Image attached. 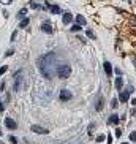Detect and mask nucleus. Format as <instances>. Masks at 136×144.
<instances>
[{
	"mask_svg": "<svg viewBox=\"0 0 136 144\" xmlns=\"http://www.w3.org/2000/svg\"><path fill=\"white\" fill-rule=\"evenodd\" d=\"M54 59H56V56H54L52 52L51 54H46V56H43L40 60H38V68H40V71H41V75L44 76V78H52V73H54Z\"/></svg>",
	"mask_w": 136,
	"mask_h": 144,
	"instance_id": "f257e3e1",
	"label": "nucleus"
},
{
	"mask_svg": "<svg viewBox=\"0 0 136 144\" xmlns=\"http://www.w3.org/2000/svg\"><path fill=\"white\" fill-rule=\"evenodd\" d=\"M56 71H57V75H59V78H68V76L71 75V67H70L68 63L59 65Z\"/></svg>",
	"mask_w": 136,
	"mask_h": 144,
	"instance_id": "f03ea898",
	"label": "nucleus"
},
{
	"mask_svg": "<svg viewBox=\"0 0 136 144\" xmlns=\"http://www.w3.org/2000/svg\"><path fill=\"white\" fill-rule=\"evenodd\" d=\"M21 87H22V71L19 70L14 75V86H13V89H14V92H18V90H21Z\"/></svg>",
	"mask_w": 136,
	"mask_h": 144,
	"instance_id": "7ed1b4c3",
	"label": "nucleus"
},
{
	"mask_svg": "<svg viewBox=\"0 0 136 144\" xmlns=\"http://www.w3.org/2000/svg\"><path fill=\"white\" fill-rule=\"evenodd\" d=\"M59 97H60V100H63V101H68V100L73 98V94L70 90H67V89H62L60 94H59Z\"/></svg>",
	"mask_w": 136,
	"mask_h": 144,
	"instance_id": "20e7f679",
	"label": "nucleus"
},
{
	"mask_svg": "<svg viewBox=\"0 0 136 144\" xmlns=\"http://www.w3.org/2000/svg\"><path fill=\"white\" fill-rule=\"evenodd\" d=\"M32 131H33V133H40V135H48L49 130L44 128V127H40V125H32Z\"/></svg>",
	"mask_w": 136,
	"mask_h": 144,
	"instance_id": "39448f33",
	"label": "nucleus"
},
{
	"mask_svg": "<svg viewBox=\"0 0 136 144\" xmlns=\"http://www.w3.org/2000/svg\"><path fill=\"white\" fill-rule=\"evenodd\" d=\"M62 22L65 24V25H68V24H71L73 22V14L70 11L63 13V16H62Z\"/></svg>",
	"mask_w": 136,
	"mask_h": 144,
	"instance_id": "423d86ee",
	"label": "nucleus"
},
{
	"mask_svg": "<svg viewBox=\"0 0 136 144\" xmlns=\"http://www.w3.org/2000/svg\"><path fill=\"white\" fill-rule=\"evenodd\" d=\"M5 125H6V128H10V130H16V128H18V124H16L11 117L5 119Z\"/></svg>",
	"mask_w": 136,
	"mask_h": 144,
	"instance_id": "0eeeda50",
	"label": "nucleus"
},
{
	"mask_svg": "<svg viewBox=\"0 0 136 144\" xmlns=\"http://www.w3.org/2000/svg\"><path fill=\"white\" fill-rule=\"evenodd\" d=\"M46 5H48V8H49V11L54 13V14H60L62 13L60 6H57V5H49V2H46Z\"/></svg>",
	"mask_w": 136,
	"mask_h": 144,
	"instance_id": "6e6552de",
	"label": "nucleus"
},
{
	"mask_svg": "<svg viewBox=\"0 0 136 144\" xmlns=\"http://www.w3.org/2000/svg\"><path fill=\"white\" fill-rule=\"evenodd\" d=\"M128 98H130V90H128V89H127V90H124V92H120V95H119V100H120L122 103L128 101Z\"/></svg>",
	"mask_w": 136,
	"mask_h": 144,
	"instance_id": "1a4fd4ad",
	"label": "nucleus"
},
{
	"mask_svg": "<svg viewBox=\"0 0 136 144\" xmlns=\"http://www.w3.org/2000/svg\"><path fill=\"white\" fill-rule=\"evenodd\" d=\"M103 68H105V71H106V75H108V76H111V75H112V65H111L109 62H105Z\"/></svg>",
	"mask_w": 136,
	"mask_h": 144,
	"instance_id": "9d476101",
	"label": "nucleus"
},
{
	"mask_svg": "<svg viewBox=\"0 0 136 144\" xmlns=\"http://www.w3.org/2000/svg\"><path fill=\"white\" fill-rule=\"evenodd\" d=\"M108 124H111V125H114V124H119V116H117V114H111L109 119H108Z\"/></svg>",
	"mask_w": 136,
	"mask_h": 144,
	"instance_id": "9b49d317",
	"label": "nucleus"
},
{
	"mask_svg": "<svg viewBox=\"0 0 136 144\" xmlns=\"http://www.w3.org/2000/svg\"><path fill=\"white\" fill-rule=\"evenodd\" d=\"M41 30L44 32V33L49 35V33H52V27H51L48 22H44V24H41Z\"/></svg>",
	"mask_w": 136,
	"mask_h": 144,
	"instance_id": "f8f14e48",
	"label": "nucleus"
},
{
	"mask_svg": "<svg viewBox=\"0 0 136 144\" xmlns=\"http://www.w3.org/2000/svg\"><path fill=\"white\" fill-rule=\"evenodd\" d=\"M114 86H116V89H117V90H122V87H124V81H122L120 76H119L117 79L114 81Z\"/></svg>",
	"mask_w": 136,
	"mask_h": 144,
	"instance_id": "ddd939ff",
	"label": "nucleus"
},
{
	"mask_svg": "<svg viewBox=\"0 0 136 144\" xmlns=\"http://www.w3.org/2000/svg\"><path fill=\"white\" fill-rule=\"evenodd\" d=\"M76 22H78V25H86V18H84L82 14H78L76 16Z\"/></svg>",
	"mask_w": 136,
	"mask_h": 144,
	"instance_id": "4468645a",
	"label": "nucleus"
},
{
	"mask_svg": "<svg viewBox=\"0 0 136 144\" xmlns=\"http://www.w3.org/2000/svg\"><path fill=\"white\" fill-rule=\"evenodd\" d=\"M29 22H30V21H29V18H24L22 21L19 22V27H22V29H24V27H27V25H29Z\"/></svg>",
	"mask_w": 136,
	"mask_h": 144,
	"instance_id": "2eb2a0df",
	"label": "nucleus"
},
{
	"mask_svg": "<svg viewBox=\"0 0 136 144\" xmlns=\"http://www.w3.org/2000/svg\"><path fill=\"white\" fill-rule=\"evenodd\" d=\"M101 108H103V98L100 97V100L97 101V111H101Z\"/></svg>",
	"mask_w": 136,
	"mask_h": 144,
	"instance_id": "dca6fc26",
	"label": "nucleus"
},
{
	"mask_svg": "<svg viewBox=\"0 0 136 144\" xmlns=\"http://www.w3.org/2000/svg\"><path fill=\"white\" fill-rule=\"evenodd\" d=\"M86 35H87L89 38H90V40H95V38H97V37H95V33H93L92 30H87V32H86Z\"/></svg>",
	"mask_w": 136,
	"mask_h": 144,
	"instance_id": "f3484780",
	"label": "nucleus"
},
{
	"mask_svg": "<svg viewBox=\"0 0 136 144\" xmlns=\"http://www.w3.org/2000/svg\"><path fill=\"white\" fill-rule=\"evenodd\" d=\"M25 14H27V10H25V8H22V10H21V11L18 13V18L21 19V18H22V16H25Z\"/></svg>",
	"mask_w": 136,
	"mask_h": 144,
	"instance_id": "a211bd4d",
	"label": "nucleus"
},
{
	"mask_svg": "<svg viewBox=\"0 0 136 144\" xmlns=\"http://www.w3.org/2000/svg\"><path fill=\"white\" fill-rule=\"evenodd\" d=\"M8 139H10V143H11V144H18V138H16V136H11V135H10Z\"/></svg>",
	"mask_w": 136,
	"mask_h": 144,
	"instance_id": "6ab92c4d",
	"label": "nucleus"
},
{
	"mask_svg": "<svg viewBox=\"0 0 136 144\" xmlns=\"http://www.w3.org/2000/svg\"><path fill=\"white\" fill-rule=\"evenodd\" d=\"M79 30H81V25H78V24L71 27V32H73V33H74V32H79Z\"/></svg>",
	"mask_w": 136,
	"mask_h": 144,
	"instance_id": "aec40b11",
	"label": "nucleus"
},
{
	"mask_svg": "<svg viewBox=\"0 0 136 144\" xmlns=\"http://www.w3.org/2000/svg\"><path fill=\"white\" fill-rule=\"evenodd\" d=\"M30 6H32V8H37V10H41V5L35 3V2H30Z\"/></svg>",
	"mask_w": 136,
	"mask_h": 144,
	"instance_id": "412c9836",
	"label": "nucleus"
},
{
	"mask_svg": "<svg viewBox=\"0 0 136 144\" xmlns=\"http://www.w3.org/2000/svg\"><path fill=\"white\" fill-rule=\"evenodd\" d=\"M130 141H136V131L130 133Z\"/></svg>",
	"mask_w": 136,
	"mask_h": 144,
	"instance_id": "4be33fe9",
	"label": "nucleus"
},
{
	"mask_svg": "<svg viewBox=\"0 0 136 144\" xmlns=\"http://www.w3.org/2000/svg\"><path fill=\"white\" fill-rule=\"evenodd\" d=\"M8 70V67L6 65H3V67H0V75H5V71Z\"/></svg>",
	"mask_w": 136,
	"mask_h": 144,
	"instance_id": "5701e85b",
	"label": "nucleus"
},
{
	"mask_svg": "<svg viewBox=\"0 0 136 144\" xmlns=\"http://www.w3.org/2000/svg\"><path fill=\"white\" fill-rule=\"evenodd\" d=\"M97 141H98V143L105 141V135H98V136H97Z\"/></svg>",
	"mask_w": 136,
	"mask_h": 144,
	"instance_id": "b1692460",
	"label": "nucleus"
},
{
	"mask_svg": "<svg viewBox=\"0 0 136 144\" xmlns=\"http://www.w3.org/2000/svg\"><path fill=\"white\" fill-rule=\"evenodd\" d=\"M111 106H112V108H116V106H117V100H116V98H114L112 101H111Z\"/></svg>",
	"mask_w": 136,
	"mask_h": 144,
	"instance_id": "393cba45",
	"label": "nucleus"
},
{
	"mask_svg": "<svg viewBox=\"0 0 136 144\" xmlns=\"http://www.w3.org/2000/svg\"><path fill=\"white\" fill-rule=\"evenodd\" d=\"M120 135H122V130H120V128H117V130H116V136L119 138V136H120Z\"/></svg>",
	"mask_w": 136,
	"mask_h": 144,
	"instance_id": "a878e982",
	"label": "nucleus"
},
{
	"mask_svg": "<svg viewBox=\"0 0 136 144\" xmlns=\"http://www.w3.org/2000/svg\"><path fill=\"white\" fill-rule=\"evenodd\" d=\"M0 2H2V3H3V5H8V3H11L13 0H0Z\"/></svg>",
	"mask_w": 136,
	"mask_h": 144,
	"instance_id": "bb28decb",
	"label": "nucleus"
},
{
	"mask_svg": "<svg viewBox=\"0 0 136 144\" xmlns=\"http://www.w3.org/2000/svg\"><path fill=\"white\" fill-rule=\"evenodd\" d=\"M3 108H5V106H3V103H0V113H3Z\"/></svg>",
	"mask_w": 136,
	"mask_h": 144,
	"instance_id": "cd10ccee",
	"label": "nucleus"
},
{
	"mask_svg": "<svg viewBox=\"0 0 136 144\" xmlns=\"http://www.w3.org/2000/svg\"><path fill=\"white\" fill-rule=\"evenodd\" d=\"M131 21H133L131 24H135V25H136V18H131Z\"/></svg>",
	"mask_w": 136,
	"mask_h": 144,
	"instance_id": "c85d7f7f",
	"label": "nucleus"
},
{
	"mask_svg": "<svg viewBox=\"0 0 136 144\" xmlns=\"http://www.w3.org/2000/svg\"><path fill=\"white\" fill-rule=\"evenodd\" d=\"M131 60H133V63H135V67H136V57H133Z\"/></svg>",
	"mask_w": 136,
	"mask_h": 144,
	"instance_id": "c756f323",
	"label": "nucleus"
},
{
	"mask_svg": "<svg viewBox=\"0 0 136 144\" xmlns=\"http://www.w3.org/2000/svg\"><path fill=\"white\" fill-rule=\"evenodd\" d=\"M0 136H2V128H0Z\"/></svg>",
	"mask_w": 136,
	"mask_h": 144,
	"instance_id": "7c9ffc66",
	"label": "nucleus"
},
{
	"mask_svg": "<svg viewBox=\"0 0 136 144\" xmlns=\"http://www.w3.org/2000/svg\"><path fill=\"white\" fill-rule=\"evenodd\" d=\"M0 144H3V143H2V141H0Z\"/></svg>",
	"mask_w": 136,
	"mask_h": 144,
	"instance_id": "2f4dec72",
	"label": "nucleus"
},
{
	"mask_svg": "<svg viewBox=\"0 0 136 144\" xmlns=\"http://www.w3.org/2000/svg\"><path fill=\"white\" fill-rule=\"evenodd\" d=\"M122 144H127V143H122Z\"/></svg>",
	"mask_w": 136,
	"mask_h": 144,
	"instance_id": "473e14b6",
	"label": "nucleus"
}]
</instances>
